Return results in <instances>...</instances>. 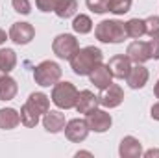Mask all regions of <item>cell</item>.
<instances>
[{"instance_id": "603a6c76", "label": "cell", "mask_w": 159, "mask_h": 158, "mask_svg": "<svg viewBox=\"0 0 159 158\" xmlns=\"http://www.w3.org/2000/svg\"><path fill=\"white\" fill-rule=\"evenodd\" d=\"M72 30L80 34V36H85V34H89L91 30H93V21H91V17L89 15H83V13H80L74 17V21H72Z\"/></svg>"}, {"instance_id": "277c9868", "label": "cell", "mask_w": 159, "mask_h": 158, "mask_svg": "<svg viewBox=\"0 0 159 158\" xmlns=\"http://www.w3.org/2000/svg\"><path fill=\"white\" fill-rule=\"evenodd\" d=\"M78 93L80 91L72 82H56L52 89V102L59 110H70L76 106Z\"/></svg>"}, {"instance_id": "1f68e13d", "label": "cell", "mask_w": 159, "mask_h": 158, "mask_svg": "<svg viewBox=\"0 0 159 158\" xmlns=\"http://www.w3.org/2000/svg\"><path fill=\"white\" fill-rule=\"evenodd\" d=\"M7 37H9V36H7V34L0 28V45H2V43H6V41H7Z\"/></svg>"}, {"instance_id": "4fadbf2b", "label": "cell", "mask_w": 159, "mask_h": 158, "mask_svg": "<svg viewBox=\"0 0 159 158\" xmlns=\"http://www.w3.org/2000/svg\"><path fill=\"white\" fill-rule=\"evenodd\" d=\"M65 125H67L65 116L59 110H48L44 114V117H43V126L50 134H57V132L65 130Z\"/></svg>"}, {"instance_id": "5bb4252c", "label": "cell", "mask_w": 159, "mask_h": 158, "mask_svg": "<svg viewBox=\"0 0 159 158\" xmlns=\"http://www.w3.org/2000/svg\"><path fill=\"white\" fill-rule=\"evenodd\" d=\"M122 101H124V91L119 84H113V82L109 87L104 89V95L100 97V104L106 108H117L122 104Z\"/></svg>"}, {"instance_id": "30bf717a", "label": "cell", "mask_w": 159, "mask_h": 158, "mask_svg": "<svg viewBox=\"0 0 159 158\" xmlns=\"http://www.w3.org/2000/svg\"><path fill=\"white\" fill-rule=\"evenodd\" d=\"M107 67H109L113 78L124 80L128 77L129 69H131V60L128 58V54H117V56H113V58L109 60Z\"/></svg>"}, {"instance_id": "484cf974", "label": "cell", "mask_w": 159, "mask_h": 158, "mask_svg": "<svg viewBox=\"0 0 159 158\" xmlns=\"http://www.w3.org/2000/svg\"><path fill=\"white\" fill-rule=\"evenodd\" d=\"M144 22H146V34L152 39H159V17L157 15H152V17L144 19Z\"/></svg>"}, {"instance_id": "4316f807", "label": "cell", "mask_w": 159, "mask_h": 158, "mask_svg": "<svg viewBox=\"0 0 159 158\" xmlns=\"http://www.w3.org/2000/svg\"><path fill=\"white\" fill-rule=\"evenodd\" d=\"M87 7L93 13H106L109 11V0H85Z\"/></svg>"}, {"instance_id": "ac0fdd59", "label": "cell", "mask_w": 159, "mask_h": 158, "mask_svg": "<svg viewBox=\"0 0 159 158\" xmlns=\"http://www.w3.org/2000/svg\"><path fill=\"white\" fill-rule=\"evenodd\" d=\"M26 104H28L34 112H37L39 116H44V114L50 110V99H48L44 93H41V91L30 93V97H28Z\"/></svg>"}, {"instance_id": "4dcf8cb0", "label": "cell", "mask_w": 159, "mask_h": 158, "mask_svg": "<svg viewBox=\"0 0 159 158\" xmlns=\"http://www.w3.org/2000/svg\"><path fill=\"white\" fill-rule=\"evenodd\" d=\"M152 156H159V149H150L144 153V158H152Z\"/></svg>"}, {"instance_id": "5b68a950", "label": "cell", "mask_w": 159, "mask_h": 158, "mask_svg": "<svg viewBox=\"0 0 159 158\" xmlns=\"http://www.w3.org/2000/svg\"><path fill=\"white\" fill-rule=\"evenodd\" d=\"M61 78V67L56 62L44 60L34 69V80L35 84H39L41 87H50Z\"/></svg>"}, {"instance_id": "9c48e42d", "label": "cell", "mask_w": 159, "mask_h": 158, "mask_svg": "<svg viewBox=\"0 0 159 158\" xmlns=\"http://www.w3.org/2000/svg\"><path fill=\"white\" fill-rule=\"evenodd\" d=\"M87 125L93 132H107L113 125V119H111V114H107L106 110H93L91 114H87Z\"/></svg>"}, {"instance_id": "ffe728a7", "label": "cell", "mask_w": 159, "mask_h": 158, "mask_svg": "<svg viewBox=\"0 0 159 158\" xmlns=\"http://www.w3.org/2000/svg\"><path fill=\"white\" fill-rule=\"evenodd\" d=\"M17 65V54L13 48H0V75H9Z\"/></svg>"}, {"instance_id": "9a60e30c", "label": "cell", "mask_w": 159, "mask_h": 158, "mask_svg": "<svg viewBox=\"0 0 159 158\" xmlns=\"http://www.w3.org/2000/svg\"><path fill=\"white\" fill-rule=\"evenodd\" d=\"M119 155L122 158H139L143 155V143L133 136H126L119 145Z\"/></svg>"}, {"instance_id": "6da1fadb", "label": "cell", "mask_w": 159, "mask_h": 158, "mask_svg": "<svg viewBox=\"0 0 159 158\" xmlns=\"http://www.w3.org/2000/svg\"><path fill=\"white\" fill-rule=\"evenodd\" d=\"M104 60V52L96 47H83L74 52V56L69 60L70 69L78 77H89L94 67H98Z\"/></svg>"}, {"instance_id": "44dd1931", "label": "cell", "mask_w": 159, "mask_h": 158, "mask_svg": "<svg viewBox=\"0 0 159 158\" xmlns=\"http://www.w3.org/2000/svg\"><path fill=\"white\" fill-rule=\"evenodd\" d=\"M124 28H126V36L133 39H141L146 34V22L143 19H129L128 22H124Z\"/></svg>"}, {"instance_id": "d6a6232c", "label": "cell", "mask_w": 159, "mask_h": 158, "mask_svg": "<svg viewBox=\"0 0 159 158\" xmlns=\"http://www.w3.org/2000/svg\"><path fill=\"white\" fill-rule=\"evenodd\" d=\"M76 156H93V155H91L89 151H78V153H76Z\"/></svg>"}, {"instance_id": "d4e9b609", "label": "cell", "mask_w": 159, "mask_h": 158, "mask_svg": "<svg viewBox=\"0 0 159 158\" xmlns=\"http://www.w3.org/2000/svg\"><path fill=\"white\" fill-rule=\"evenodd\" d=\"M131 9V0H109V11L115 15H124Z\"/></svg>"}, {"instance_id": "7c38bea8", "label": "cell", "mask_w": 159, "mask_h": 158, "mask_svg": "<svg viewBox=\"0 0 159 158\" xmlns=\"http://www.w3.org/2000/svg\"><path fill=\"white\" fill-rule=\"evenodd\" d=\"M150 78V73L148 69L143 65V63H135V67L129 69L128 77H126V82L131 89H143L146 86V82Z\"/></svg>"}, {"instance_id": "f546056e", "label": "cell", "mask_w": 159, "mask_h": 158, "mask_svg": "<svg viewBox=\"0 0 159 158\" xmlns=\"http://www.w3.org/2000/svg\"><path fill=\"white\" fill-rule=\"evenodd\" d=\"M150 116H152V119L159 121V102H156V104L150 108Z\"/></svg>"}, {"instance_id": "ba28073f", "label": "cell", "mask_w": 159, "mask_h": 158, "mask_svg": "<svg viewBox=\"0 0 159 158\" xmlns=\"http://www.w3.org/2000/svg\"><path fill=\"white\" fill-rule=\"evenodd\" d=\"M7 36L15 45H28L35 37V28L30 22H13Z\"/></svg>"}, {"instance_id": "52a82bcc", "label": "cell", "mask_w": 159, "mask_h": 158, "mask_svg": "<svg viewBox=\"0 0 159 158\" xmlns=\"http://www.w3.org/2000/svg\"><path fill=\"white\" fill-rule=\"evenodd\" d=\"M89 132H91V128H89V125H87V119H70L67 125H65V136H67V140L69 141H72V143H81L87 136H89Z\"/></svg>"}, {"instance_id": "836d02e7", "label": "cell", "mask_w": 159, "mask_h": 158, "mask_svg": "<svg viewBox=\"0 0 159 158\" xmlns=\"http://www.w3.org/2000/svg\"><path fill=\"white\" fill-rule=\"evenodd\" d=\"M154 93H156V97L159 99V80H157V84H156V87H154Z\"/></svg>"}, {"instance_id": "cb8c5ba5", "label": "cell", "mask_w": 159, "mask_h": 158, "mask_svg": "<svg viewBox=\"0 0 159 158\" xmlns=\"http://www.w3.org/2000/svg\"><path fill=\"white\" fill-rule=\"evenodd\" d=\"M41 116L37 112H34L26 102L22 104V108H20V123L24 125V126H28V128H34L37 123H39Z\"/></svg>"}, {"instance_id": "e0dca14e", "label": "cell", "mask_w": 159, "mask_h": 158, "mask_svg": "<svg viewBox=\"0 0 159 158\" xmlns=\"http://www.w3.org/2000/svg\"><path fill=\"white\" fill-rule=\"evenodd\" d=\"M19 93V84L17 80L11 78L9 75H2L0 77V101H13Z\"/></svg>"}, {"instance_id": "7a4b0ae2", "label": "cell", "mask_w": 159, "mask_h": 158, "mask_svg": "<svg viewBox=\"0 0 159 158\" xmlns=\"http://www.w3.org/2000/svg\"><path fill=\"white\" fill-rule=\"evenodd\" d=\"M126 54L133 63H144L148 60H159V39L133 41L128 45Z\"/></svg>"}, {"instance_id": "83f0119b", "label": "cell", "mask_w": 159, "mask_h": 158, "mask_svg": "<svg viewBox=\"0 0 159 158\" xmlns=\"http://www.w3.org/2000/svg\"><path fill=\"white\" fill-rule=\"evenodd\" d=\"M11 6L17 13L20 15H30L32 13V4L30 0H11Z\"/></svg>"}, {"instance_id": "7402d4cb", "label": "cell", "mask_w": 159, "mask_h": 158, "mask_svg": "<svg viewBox=\"0 0 159 158\" xmlns=\"http://www.w3.org/2000/svg\"><path fill=\"white\" fill-rule=\"evenodd\" d=\"M76 9H78V0H59L54 13L59 19H69V17L76 15Z\"/></svg>"}, {"instance_id": "d6986e66", "label": "cell", "mask_w": 159, "mask_h": 158, "mask_svg": "<svg viewBox=\"0 0 159 158\" xmlns=\"http://www.w3.org/2000/svg\"><path fill=\"white\" fill-rule=\"evenodd\" d=\"M20 123V112L15 108H0V128L2 130H13Z\"/></svg>"}, {"instance_id": "8fae6325", "label": "cell", "mask_w": 159, "mask_h": 158, "mask_svg": "<svg viewBox=\"0 0 159 158\" xmlns=\"http://www.w3.org/2000/svg\"><path fill=\"white\" fill-rule=\"evenodd\" d=\"M98 104H100V97H96L93 91H89V89H83V91H80L78 93V101H76V110H78V114H83V116H87V114H91L93 110H96L98 108Z\"/></svg>"}, {"instance_id": "3957f363", "label": "cell", "mask_w": 159, "mask_h": 158, "mask_svg": "<svg viewBox=\"0 0 159 158\" xmlns=\"http://www.w3.org/2000/svg\"><path fill=\"white\" fill-rule=\"evenodd\" d=\"M94 36L100 43H122L126 39V28L124 22H120L117 19H106L102 22L96 24L94 28Z\"/></svg>"}, {"instance_id": "f1b7e54d", "label": "cell", "mask_w": 159, "mask_h": 158, "mask_svg": "<svg viewBox=\"0 0 159 158\" xmlns=\"http://www.w3.org/2000/svg\"><path fill=\"white\" fill-rule=\"evenodd\" d=\"M57 2L59 0H35V6H37V9L43 11V13H50V11L56 9Z\"/></svg>"}, {"instance_id": "2e32d148", "label": "cell", "mask_w": 159, "mask_h": 158, "mask_svg": "<svg viewBox=\"0 0 159 158\" xmlns=\"http://www.w3.org/2000/svg\"><path fill=\"white\" fill-rule=\"evenodd\" d=\"M89 78H91V84H94V87H98V89L104 91L106 87L111 86V82H113V75H111V71H109L107 65L100 63L98 67L93 69V73L89 75Z\"/></svg>"}, {"instance_id": "8992f818", "label": "cell", "mask_w": 159, "mask_h": 158, "mask_svg": "<svg viewBox=\"0 0 159 158\" xmlns=\"http://www.w3.org/2000/svg\"><path fill=\"white\" fill-rule=\"evenodd\" d=\"M78 48H80V43L72 34H59L52 41V50L61 60H70Z\"/></svg>"}]
</instances>
